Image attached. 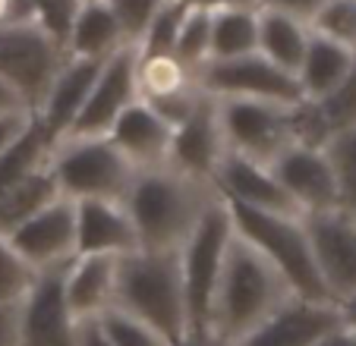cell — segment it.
Here are the masks:
<instances>
[{"instance_id":"6da1fadb","label":"cell","mask_w":356,"mask_h":346,"mask_svg":"<svg viewBox=\"0 0 356 346\" xmlns=\"http://www.w3.org/2000/svg\"><path fill=\"white\" fill-rule=\"evenodd\" d=\"M290 296L296 293L287 283V277L252 242L243 240L234 230L227 240V252H224L215 299H211L209 333L227 340V343H240Z\"/></svg>"},{"instance_id":"7a4b0ae2","label":"cell","mask_w":356,"mask_h":346,"mask_svg":"<svg viewBox=\"0 0 356 346\" xmlns=\"http://www.w3.org/2000/svg\"><path fill=\"white\" fill-rule=\"evenodd\" d=\"M218 195L221 192L215 183L186 176L174 167L139 170L123 201L139 236V249H155V252L180 249Z\"/></svg>"},{"instance_id":"3957f363","label":"cell","mask_w":356,"mask_h":346,"mask_svg":"<svg viewBox=\"0 0 356 346\" xmlns=\"http://www.w3.org/2000/svg\"><path fill=\"white\" fill-rule=\"evenodd\" d=\"M114 308L155 327L168 343H177L189 333L186 293H183L180 252L136 249L117 261Z\"/></svg>"},{"instance_id":"277c9868","label":"cell","mask_w":356,"mask_h":346,"mask_svg":"<svg viewBox=\"0 0 356 346\" xmlns=\"http://www.w3.org/2000/svg\"><path fill=\"white\" fill-rule=\"evenodd\" d=\"M227 208L230 217H234V230L243 240L252 242L287 277L296 296L316 302H334L331 293L325 290V280L318 274L316 255H312L309 246V233H306V224H302L300 214L256 211V208L234 205V201H227Z\"/></svg>"},{"instance_id":"5b68a950","label":"cell","mask_w":356,"mask_h":346,"mask_svg":"<svg viewBox=\"0 0 356 346\" xmlns=\"http://www.w3.org/2000/svg\"><path fill=\"white\" fill-rule=\"evenodd\" d=\"M47 164L60 183V192L73 201H127L136 180V167L108 135H63L51 142Z\"/></svg>"},{"instance_id":"8992f818","label":"cell","mask_w":356,"mask_h":346,"mask_svg":"<svg viewBox=\"0 0 356 346\" xmlns=\"http://www.w3.org/2000/svg\"><path fill=\"white\" fill-rule=\"evenodd\" d=\"M234 233V217L218 195L199 224L193 226V233L183 240L180 252V271H183V293H186V315H189V333H209L211 321V299H215V286L221 277L224 252H227V240Z\"/></svg>"},{"instance_id":"52a82bcc","label":"cell","mask_w":356,"mask_h":346,"mask_svg":"<svg viewBox=\"0 0 356 346\" xmlns=\"http://www.w3.org/2000/svg\"><path fill=\"white\" fill-rule=\"evenodd\" d=\"M300 104V101H296ZM227 151L259 164H275L284 148L293 145V104L256 98H218Z\"/></svg>"},{"instance_id":"ba28073f","label":"cell","mask_w":356,"mask_h":346,"mask_svg":"<svg viewBox=\"0 0 356 346\" xmlns=\"http://www.w3.org/2000/svg\"><path fill=\"white\" fill-rule=\"evenodd\" d=\"M193 79L211 98H256L277 101V104L302 101V88L296 76L271 63L259 51L243 53V57H227V60H205L193 73Z\"/></svg>"},{"instance_id":"9c48e42d","label":"cell","mask_w":356,"mask_h":346,"mask_svg":"<svg viewBox=\"0 0 356 346\" xmlns=\"http://www.w3.org/2000/svg\"><path fill=\"white\" fill-rule=\"evenodd\" d=\"M67 51L47 38L35 22L29 26H0V79L22 94L29 110H38L51 88Z\"/></svg>"},{"instance_id":"30bf717a","label":"cell","mask_w":356,"mask_h":346,"mask_svg":"<svg viewBox=\"0 0 356 346\" xmlns=\"http://www.w3.org/2000/svg\"><path fill=\"white\" fill-rule=\"evenodd\" d=\"M318 274L331 299L341 302L356 296V214L343 208H328L302 217Z\"/></svg>"},{"instance_id":"8fae6325","label":"cell","mask_w":356,"mask_h":346,"mask_svg":"<svg viewBox=\"0 0 356 346\" xmlns=\"http://www.w3.org/2000/svg\"><path fill=\"white\" fill-rule=\"evenodd\" d=\"M136 53L133 44L120 47L101 63L98 76H95L92 88L86 94V104L79 107L76 120L63 135H108L114 120L139 98V85H136ZM60 135V139H63Z\"/></svg>"},{"instance_id":"7c38bea8","label":"cell","mask_w":356,"mask_h":346,"mask_svg":"<svg viewBox=\"0 0 356 346\" xmlns=\"http://www.w3.org/2000/svg\"><path fill=\"white\" fill-rule=\"evenodd\" d=\"M224 154H227V142H224L218 98H211L209 92H202L193 113H189L180 126H174L168 167L186 173V176H195V180L215 183V173L221 167Z\"/></svg>"},{"instance_id":"4fadbf2b","label":"cell","mask_w":356,"mask_h":346,"mask_svg":"<svg viewBox=\"0 0 356 346\" xmlns=\"http://www.w3.org/2000/svg\"><path fill=\"white\" fill-rule=\"evenodd\" d=\"M63 267L38 271L32 290L19 299V346H76V318L63 296Z\"/></svg>"},{"instance_id":"5bb4252c","label":"cell","mask_w":356,"mask_h":346,"mask_svg":"<svg viewBox=\"0 0 356 346\" xmlns=\"http://www.w3.org/2000/svg\"><path fill=\"white\" fill-rule=\"evenodd\" d=\"M7 242L35 271L70 265L76 258V201L60 195L16 226L13 233H7Z\"/></svg>"},{"instance_id":"9a60e30c","label":"cell","mask_w":356,"mask_h":346,"mask_svg":"<svg viewBox=\"0 0 356 346\" xmlns=\"http://www.w3.org/2000/svg\"><path fill=\"white\" fill-rule=\"evenodd\" d=\"M341 324L343 312L337 302H316L302 299V296H290L284 306H277L236 346H312Z\"/></svg>"},{"instance_id":"2e32d148","label":"cell","mask_w":356,"mask_h":346,"mask_svg":"<svg viewBox=\"0 0 356 346\" xmlns=\"http://www.w3.org/2000/svg\"><path fill=\"white\" fill-rule=\"evenodd\" d=\"M271 170L281 180V186L287 189V195L296 201L302 217L316 211H328V208H341L334 173H331V164L322 148L296 145L293 142L290 148H284L277 154Z\"/></svg>"},{"instance_id":"e0dca14e","label":"cell","mask_w":356,"mask_h":346,"mask_svg":"<svg viewBox=\"0 0 356 346\" xmlns=\"http://www.w3.org/2000/svg\"><path fill=\"white\" fill-rule=\"evenodd\" d=\"M215 189L234 205H246L256 211H275V214H300L296 201L287 195L281 180L275 176L268 164L249 160L236 151H227L215 173Z\"/></svg>"},{"instance_id":"ac0fdd59","label":"cell","mask_w":356,"mask_h":346,"mask_svg":"<svg viewBox=\"0 0 356 346\" xmlns=\"http://www.w3.org/2000/svg\"><path fill=\"white\" fill-rule=\"evenodd\" d=\"M170 135H174V126L168 120H161L142 98H136L114 120V126L108 129V139L136 167V173L168 167Z\"/></svg>"},{"instance_id":"d6986e66","label":"cell","mask_w":356,"mask_h":346,"mask_svg":"<svg viewBox=\"0 0 356 346\" xmlns=\"http://www.w3.org/2000/svg\"><path fill=\"white\" fill-rule=\"evenodd\" d=\"M139 249V236L123 201H76V255H127Z\"/></svg>"},{"instance_id":"ffe728a7","label":"cell","mask_w":356,"mask_h":346,"mask_svg":"<svg viewBox=\"0 0 356 346\" xmlns=\"http://www.w3.org/2000/svg\"><path fill=\"white\" fill-rule=\"evenodd\" d=\"M104 60H86V57H67L57 69L51 88L44 92L38 110V123L44 126V133L51 135V142H57L70 129V123L76 120L79 107L86 104V94L92 88L95 76H98Z\"/></svg>"},{"instance_id":"44dd1931","label":"cell","mask_w":356,"mask_h":346,"mask_svg":"<svg viewBox=\"0 0 356 346\" xmlns=\"http://www.w3.org/2000/svg\"><path fill=\"white\" fill-rule=\"evenodd\" d=\"M120 255H76L63 267V296L73 318H92L114 306Z\"/></svg>"},{"instance_id":"7402d4cb","label":"cell","mask_w":356,"mask_h":346,"mask_svg":"<svg viewBox=\"0 0 356 346\" xmlns=\"http://www.w3.org/2000/svg\"><path fill=\"white\" fill-rule=\"evenodd\" d=\"M127 47L108 0H82L79 16L67 38V57H86V60H108L111 53Z\"/></svg>"},{"instance_id":"603a6c76","label":"cell","mask_w":356,"mask_h":346,"mask_svg":"<svg viewBox=\"0 0 356 346\" xmlns=\"http://www.w3.org/2000/svg\"><path fill=\"white\" fill-rule=\"evenodd\" d=\"M312 32V28H309ZM356 63V51L347 44H337V41L325 38V35H309V44L302 53V63L296 69V82L302 88V98H325L328 92H334L343 82V76L353 69Z\"/></svg>"},{"instance_id":"cb8c5ba5","label":"cell","mask_w":356,"mask_h":346,"mask_svg":"<svg viewBox=\"0 0 356 346\" xmlns=\"http://www.w3.org/2000/svg\"><path fill=\"white\" fill-rule=\"evenodd\" d=\"M309 22L293 13L259 7V53L296 76L309 44Z\"/></svg>"},{"instance_id":"d4e9b609","label":"cell","mask_w":356,"mask_h":346,"mask_svg":"<svg viewBox=\"0 0 356 346\" xmlns=\"http://www.w3.org/2000/svg\"><path fill=\"white\" fill-rule=\"evenodd\" d=\"M60 183H57L54 170L51 164H38L32 173H26L19 183L7 189V192L0 195V236L13 233L19 224H26L29 217L47 208L51 201L60 199Z\"/></svg>"},{"instance_id":"484cf974","label":"cell","mask_w":356,"mask_h":346,"mask_svg":"<svg viewBox=\"0 0 356 346\" xmlns=\"http://www.w3.org/2000/svg\"><path fill=\"white\" fill-rule=\"evenodd\" d=\"M259 51V7H218L211 10V57L227 60Z\"/></svg>"},{"instance_id":"4316f807","label":"cell","mask_w":356,"mask_h":346,"mask_svg":"<svg viewBox=\"0 0 356 346\" xmlns=\"http://www.w3.org/2000/svg\"><path fill=\"white\" fill-rule=\"evenodd\" d=\"M136 85H139L142 101H158L193 88L195 79L174 53H139V60H136Z\"/></svg>"},{"instance_id":"83f0119b","label":"cell","mask_w":356,"mask_h":346,"mask_svg":"<svg viewBox=\"0 0 356 346\" xmlns=\"http://www.w3.org/2000/svg\"><path fill=\"white\" fill-rule=\"evenodd\" d=\"M47 154H51V135L44 133V126L35 117L32 126L7 151H0V195L7 192L13 183H19L26 173H32L38 164H44Z\"/></svg>"},{"instance_id":"f1b7e54d","label":"cell","mask_w":356,"mask_h":346,"mask_svg":"<svg viewBox=\"0 0 356 346\" xmlns=\"http://www.w3.org/2000/svg\"><path fill=\"white\" fill-rule=\"evenodd\" d=\"M337 183V201L343 211L356 214V126L337 129L322 145Z\"/></svg>"},{"instance_id":"f546056e","label":"cell","mask_w":356,"mask_h":346,"mask_svg":"<svg viewBox=\"0 0 356 346\" xmlns=\"http://www.w3.org/2000/svg\"><path fill=\"white\" fill-rule=\"evenodd\" d=\"M174 57L189 73H195L211 57V10L209 7L189 3L186 16L180 22V32H177V41H174Z\"/></svg>"},{"instance_id":"4dcf8cb0","label":"cell","mask_w":356,"mask_h":346,"mask_svg":"<svg viewBox=\"0 0 356 346\" xmlns=\"http://www.w3.org/2000/svg\"><path fill=\"white\" fill-rule=\"evenodd\" d=\"M312 107H316L328 139L337 133V129L356 126V63H353V69L343 76L341 85H337L334 92H328L325 98H316Z\"/></svg>"},{"instance_id":"1f68e13d","label":"cell","mask_w":356,"mask_h":346,"mask_svg":"<svg viewBox=\"0 0 356 346\" xmlns=\"http://www.w3.org/2000/svg\"><path fill=\"white\" fill-rule=\"evenodd\" d=\"M309 28L356 51V0H325L312 13Z\"/></svg>"},{"instance_id":"d6a6232c","label":"cell","mask_w":356,"mask_h":346,"mask_svg":"<svg viewBox=\"0 0 356 346\" xmlns=\"http://www.w3.org/2000/svg\"><path fill=\"white\" fill-rule=\"evenodd\" d=\"M189 10V0H164L161 10L155 13L152 26L145 28L142 41L136 44L139 53H174V41L180 32V22Z\"/></svg>"},{"instance_id":"836d02e7","label":"cell","mask_w":356,"mask_h":346,"mask_svg":"<svg viewBox=\"0 0 356 346\" xmlns=\"http://www.w3.org/2000/svg\"><path fill=\"white\" fill-rule=\"evenodd\" d=\"M35 277L38 271L10 246L7 236H0V302H19L32 290Z\"/></svg>"},{"instance_id":"e575fe53","label":"cell","mask_w":356,"mask_h":346,"mask_svg":"<svg viewBox=\"0 0 356 346\" xmlns=\"http://www.w3.org/2000/svg\"><path fill=\"white\" fill-rule=\"evenodd\" d=\"M101 321H104V331L111 337V346H170L155 327H148L145 321L133 318L114 306L108 312H101Z\"/></svg>"},{"instance_id":"d590c367","label":"cell","mask_w":356,"mask_h":346,"mask_svg":"<svg viewBox=\"0 0 356 346\" xmlns=\"http://www.w3.org/2000/svg\"><path fill=\"white\" fill-rule=\"evenodd\" d=\"M82 0H32V10H35V26L54 38L60 47H67L70 38V28H73L76 16H79Z\"/></svg>"},{"instance_id":"8d00e7d4","label":"cell","mask_w":356,"mask_h":346,"mask_svg":"<svg viewBox=\"0 0 356 346\" xmlns=\"http://www.w3.org/2000/svg\"><path fill=\"white\" fill-rule=\"evenodd\" d=\"M111 10H114L117 22H120V32L127 44H139L145 28L152 26L155 13L161 10L164 0H108Z\"/></svg>"},{"instance_id":"74e56055","label":"cell","mask_w":356,"mask_h":346,"mask_svg":"<svg viewBox=\"0 0 356 346\" xmlns=\"http://www.w3.org/2000/svg\"><path fill=\"white\" fill-rule=\"evenodd\" d=\"M35 113L32 110H13V113H0V151H7L29 126H32Z\"/></svg>"},{"instance_id":"f35d334b","label":"cell","mask_w":356,"mask_h":346,"mask_svg":"<svg viewBox=\"0 0 356 346\" xmlns=\"http://www.w3.org/2000/svg\"><path fill=\"white\" fill-rule=\"evenodd\" d=\"M76 346H111V337H108V331H104L101 315L76 318Z\"/></svg>"},{"instance_id":"ab89813d","label":"cell","mask_w":356,"mask_h":346,"mask_svg":"<svg viewBox=\"0 0 356 346\" xmlns=\"http://www.w3.org/2000/svg\"><path fill=\"white\" fill-rule=\"evenodd\" d=\"M0 346H19V302H0Z\"/></svg>"},{"instance_id":"60d3db41","label":"cell","mask_w":356,"mask_h":346,"mask_svg":"<svg viewBox=\"0 0 356 346\" xmlns=\"http://www.w3.org/2000/svg\"><path fill=\"white\" fill-rule=\"evenodd\" d=\"M325 0H262V7H271V10H284V13H293L300 19L309 22L312 13L322 7Z\"/></svg>"},{"instance_id":"b9f144b4","label":"cell","mask_w":356,"mask_h":346,"mask_svg":"<svg viewBox=\"0 0 356 346\" xmlns=\"http://www.w3.org/2000/svg\"><path fill=\"white\" fill-rule=\"evenodd\" d=\"M13 110H29V107L13 85H7V82L0 79V113H13Z\"/></svg>"},{"instance_id":"7bdbcfd3","label":"cell","mask_w":356,"mask_h":346,"mask_svg":"<svg viewBox=\"0 0 356 346\" xmlns=\"http://www.w3.org/2000/svg\"><path fill=\"white\" fill-rule=\"evenodd\" d=\"M312 346H356V333L347 327V321H343L341 327H334V331H328L318 343H312Z\"/></svg>"},{"instance_id":"ee69618b","label":"cell","mask_w":356,"mask_h":346,"mask_svg":"<svg viewBox=\"0 0 356 346\" xmlns=\"http://www.w3.org/2000/svg\"><path fill=\"white\" fill-rule=\"evenodd\" d=\"M170 346H236V343H227V340L215 337V333H186L183 340H177Z\"/></svg>"},{"instance_id":"f6af8a7d","label":"cell","mask_w":356,"mask_h":346,"mask_svg":"<svg viewBox=\"0 0 356 346\" xmlns=\"http://www.w3.org/2000/svg\"><path fill=\"white\" fill-rule=\"evenodd\" d=\"M189 3H199V7H209V10H218V7H262V0H189Z\"/></svg>"},{"instance_id":"bcb514c9","label":"cell","mask_w":356,"mask_h":346,"mask_svg":"<svg viewBox=\"0 0 356 346\" xmlns=\"http://www.w3.org/2000/svg\"><path fill=\"white\" fill-rule=\"evenodd\" d=\"M341 312H343V321H347V327L356 333V296L347 302H341Z\"/></svg>"}]
</instances>
